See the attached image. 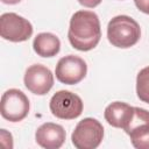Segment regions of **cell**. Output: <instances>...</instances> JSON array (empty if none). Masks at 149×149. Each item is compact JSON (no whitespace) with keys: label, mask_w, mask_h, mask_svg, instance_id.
I'll use <instances>...</instances> for the list:
<instances>
[{"label":"cell","mask_w":149,"mask_h":149,"mask_svg":"<svg viewBox=\"0 0 149 149\" xmlns=\"http://www.w3.org/2000/svg\"><path fill=\"white\" fill-rule=\"evenodd\" d=\"M55 73L58 81L66 85H74L85 78L87 65L83 58L74 55H68L58 61Z\"/></svg>","instance_id":"ba28073f"},{"label":"cell","mask_w":149,"mask_h":149,"mask_svg":"<svg viewBox=\"0 0 149 149\" xmlns=\"http://www.w3.org/2000/svg\"><path fill=\"white\" fill-rule=\"evenodd\" d=\"M3 3H7V5H16L19 3L21 0H1Z\"/></svg>","instance_id":"2e32d148"},{"label":"cell","mask_w":149,"mask_h":149,"mask_svg":"<svg viewBox=\"0 0 149 149\" xmlns=\"http://www.w3.org/2000/svg\"><path fill=\"white\" fill-rule=\"evenodd\" d=\"M29 108V99L17 88L7 90L1 97V115L10 122L22 121L28 115Z\"/></svg>","instance_id":"5b68a950"},{"label":"cell","mask_w":149,"mask_h":149,"mask_svg":"<svg viewBox=\"0 0 149 149\" xmlns=\"http://www.w3.org/2000/svg\"><path fill=\"white\" fill-rule=\"evenodd\" d=\"M134 112V107L121 101H114L109 104L104 113L105 120L108 125L115 128H125L129 122Z\"/></svg>","instance_id":"8fae6325"},{"label":"cell","mask_w":149,"mask_h":149,"mask_svg":"<svg viewBox=\"0 0 149 149\" xmlns=\"http://www.w3.org/2000/svg\"><path fill=\"white\" fill-rule=\"evenodd\" d=\"M104 137L102 125L93 118H85L78 122L72 135V144L77 149H95Z\"/></svg>","instance_id":"3957f363"},{"label":"cell","mask_w":149,"mask_h":149,"mask_svg":"<svg viewBox=\"0 0 149 149\" xmlns=\"http://www.w3.org/2000/svg\"><path fill=\"white\" fill-rule=\"evenodd\" d=\"M0 35L10 42H23L31 37L33 26L16 13H5L0 17Z\"/></svg>","instance_id":"8992f818"},{"label":"cell","mask_w":149,"mask_h":149,"mask_svg":"<svg viewBox=\"0 0 149 149\" xmlns=\"http://www.w3.org/2000/svg\"><path fill=\"white\" fill-rule=\"evenodd\" d=\"M49 107L54 116L63 120H72L81 114L84 105L79 95L62 90L51 97Z\"/></svg>","instance_id":"277c9868"},{"label":"cell","mask_w":149,"mask_h":149,"mask_svg":"<svg viewBox=\"0 0 149 149\" xmlns=\"http://www.w3.org/2000/svg\"><path fill=\"white\" fill-rule=\"evenodd\" d=\"M71 45L79 51L94 49L101 38V28L98 15L91 10H78L71 20L68 31Z\"/></svg>","instance_id":"6da1fadb"},{"label":"cell","mask_w":149,"mask_h":149,"mask_svg":"<svg viewBox=\"0 0 149 149\" xmlns=\"http://www.w3.org/2000/svg\"><path fill=\"white\" fill-rule=\"evenodd\" d=\"M129 135L132 144L137 149H149V112L134 107L133 115L123 128Z\"/></svg>","instance_id":"52a82bcc"},{"label":"cell","mask_w":149,"mask_h":149,"mask_svg":"<svg viewBox=\"0 0 149 149\" xmlns=\"http://www.w3.org/2000/svg\"><path fill=\"white\" fill-rule=\"evenodd\" d=\"M141 37L139 23L127 15L114 16L107 26V38L116 48L127 49L135 45Z\"/></svg>","instance_id":"7a4b0ae2"},{"label":"cell","mask_w":149,"mask_h":149,"mask_svg":"<svg viewBox=\"0 0 149 149\" xmlns=\"http://www.w3.org/2000/svg\"><path fill=\"white\" fill-rule=\"evenodd\" d=\"M136 93L141 101L149 104V66L143 68L137 73Z\"/></svg>","instance_id":"4fadbf2b"},{"label":"cell","mask_w":149,"mask_h":149,"mask_svg":"<svg viewBox=\"0 0 149 149\" xmlns=\"http://www.w3.org/2000/svg\"><path fill=\"white\" fill-rule=\"evenodd\" d=\"M134 2L141 12L149 14V0H134Z\"/></svg>","instance_id":"5bb4252c"},{"label":"cell","mask_w":149,"mask_h":149,"mask_svg":"<svg viewBox=\"0 0 149 149\" xmlns=\"http://www.w3.org/2000/svg\"><path fill=\"white\" fill-rule=\"evenodd\" d=\"M66 133L61 125L54 122H45L41 125L36 133L35 140L38 146L45 149H58L65 141Z\"/></svg>","instance_id":"30bf717a"},{"label":"cell","mask_w":149,"mask_h":149,"mask_svg":"<svg viewBox=\"0 0 149 149\" xmlns=\"http://www.w3.org/2000/svg\"><path fill=\"white\" fill-rule=\"evenodd\" d=\"M33 48L41 57H54L59 52L61 41L51 33H41L34 38Z\"/></svg>","instance_id":"7c38bea8"},{"label":"cell","mask_w":149,"mask_h":149,"mask_svg":"<svg viewBox=\"0 0 149 149\" xmlns=\"http://www.w3.org/2000/svg\"><path fill=\"white\" fill-rule=\"evenodd\" d=\"M102 0H78V2L84 6V7H87V8H94L97 7L98 5H100Z\"/></svg>","instance_id":"9a60e30c"},{"label":"cell","mask_w":149,"mask_h":149,"mask_svg":"<svg viewBox=\"0 0 149 149\" xmlns=\"http://www.w3.org/2000/svg\"><path fill=\"white\" fill-rule=\"evenodd\" d=\"M24 86L34 94L44 95L54 85L52 72L42 64H34L26 70L24 73Z\"/></svg>","instance_id":"9c48e42d"}]
</instances>
